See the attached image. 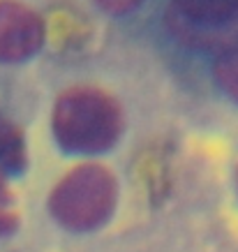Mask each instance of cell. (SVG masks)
<instances>
[{"label":"cell","instance_id":"7a4b0ae2","mask_svg":"<svg viewBox=\"0 0 238 252\" xmlns=\"http://www.w3.org/2000/svg\"><path fill=\"white\" fill-rule=\"evenodd\" d=\"M116 204L114 176L97 164H86L69 171L54 188L49 208L67 229H92L107 220Z\"/></svg>","mask_w":238,"mask_h":252},{"label":"cell","instance_id":"8992f818","mask_svg":"<svg viewBox=\"0 0 238 252\" xmlns=\"http://www.w3.org/2000/svg\"><path fill=\"white\" fill-rule=\"evenodd\" d=\"M215 79L229 97L238 99V39L224 46L215 61Z\"/></svg>","mask_w":238,"mask_h":252},{"label":"cell","instance_id":"5b68a950","mask_svg":"<svg viewBox=\"0 0 238 252\" xmlns=\"http://www.w3.org/2000/svg\"><path fill=\"white\" fill-rule=\"evenodd\" d=\"M26 164V144L23 134L7 116L0 114V167L19 171Z\"/></svg>","mask_w":238,"mask_h":252},{"label":"cell","instance_id":"277c9868","mask_svg":"<svg viewBox=\"0 0 238 252\" xmlns=\"http://www.w3.org/2000/svg\"><path fill=\"white\" fill-rule=\"evenodd\" d=\"M178 12L194 23L222 26L238 19V0H174Z\"/></svg>","mask_w":238,"mask_h":252},{"label":"cell","instance_id":"52a82bcc","mask_svg":"<svg viewBox=\"0 0 238 252\" xmlns=\"http://www.w3.org/2000/svg\"><path fill=\"white\" fill-rule=\"evenodd\" d=\"M16 227V215L12 211V197L7 192V185L0 178V234H7Z\"/></svg>","mask_w":238,"mask_h":252},{"label":"cell","instance_id":"3957f363","mask_svg":"<svg viewBox=\"0 0 238 252\" xmlns=\"http://www.w3.org/2000/svg\"><path fill=\"white\" fill-rule=\"evenodd\" d=\"M44 42V23L26 5L0 0V61H26Z\"/></svg>","mask_w":238,"mask_h":252},{"label":"cell","instance_id":"6da1fadb","mask_svg":"<svg viewBox=\"0 0 238 252\" xmlns=\"http://www.w3.org/2000/svg\"><path fill=\"white\" fill-rule=\"evenodd\" d=\"M54 134L67 151L97 153L114 144L120 127V109L107 93L95 88H72L54 109Z\"/></svg>","mask_w":238,"mask_h":252},{"label":"cell","instance_id":"ba28073f","mask_svg":"<svg viewBox=\"0 0 238 252\" xmlns=\"http://www.w3.org/2000/svg\"><path fill=\"white\" fill-rule=\"evenodd\" d=\"M97 2H100L107 12H111V14H125V12H130V9L137 7L141 0H97Z\"/></svg>","mask_w":238,"mask_h":252}]
</instances>
